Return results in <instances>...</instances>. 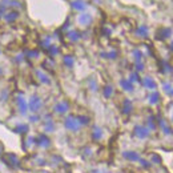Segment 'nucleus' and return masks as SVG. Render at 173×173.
Here are the masks:
<instances>
[{"instance_id": "30", "label": "nucleus", "mask_w": 173, "mask_h": 173, "mask_svg": "<svg viewBox=\"0 0 173 173\" xmlns=\"http://www.w3.org/2000/svg\"><path fill=\"white\" fill-rule=\"evenodd\" d=\"M27 55H28V57H36V56H39V52L38 51H28Z\"/></svg>"}, {"instance_id": "8", "label": "nucleus", "mask_w": 173, "mask_h": 173, "mask_svg": "<svg viewBox=\"0 0 173 173\" xmlns=\"http://www.w3.org/2000/svg\"><path fill=\"white\" fill-rule=\"evenodd\" d=\"M171 33H172V29L171 28H160L158 31H157V39L160 40H165V39H168L169 36H171Z\"/></svg>"}, {"instance_id": "11", "label": "nucleus", "mask_w": 173, "mask_h": 173, "mask_svg": "<svg viewBox=\"0 0 173 173\" xmlns=\"http://www.w3.org/2000/svg\"><path fill=\"white\" fill-rule=\"evenodd\" d=\"M18 16H19L18 11H11V12H8L4 15V20L7 23H13L16 19H18Z\"/></svg>"}, {"instance_id": "19", "label": "nucleus", "mask_w": 173, "mask_h": 173, "mask_svg": "<svg viewBox=\"0 0 173 173\" xmlns=\"http://www.w3.org/2000/svg\"><path fill=\"white\" fill-rule=\"evenodd\" d=\"M63 63L65 64V67H68V68H71V67H73V63H75V60H73L72 56L67 55L64 56V59H63Z\"/></svg>"}, {"instance_id": "14", "label": "nucleus", "mask_w": 173, "mask_h": 173, "mask_svg": "<svg viewBox=\"0 0 173 173\" xmlns=\"http://www.w3.org/2000/svg\"><path fill=\"white\" fill-rule=\"evenodd\" d=\"M120 85L122 86V88L125 89V91H128V92H132L133 91V84L129 80H126V79H122L121 81H120Z\"/></svg>"}, {"instance_id": "29", "label": "nucleus", "mask_w": 173, "mask_h": 173, "mask_svg": "<svg viewBox=\"0 0 173 173\" xmlns=\"http://www.w3.org/2000/svg\"><path fill=\"white\" fill-rule=\"evenodd\" d=\"M164 91H165L166 93H169V95H172V91H173L172 85L168 84V83H165V84H164Z\"/></svg>"}, {"instance_id": "20", "label": "nucleus", "mask_w": 173, "mask_h": 173, "mask_svg": "<svg viewBox=\"0 0 173 173\" xmlns=\"http://www.w3.org/2000/svg\"><path fill=\"white\" fill-rule=\"evenodd\" d=\"M36 75H38V77H39V80L41 83H44V84H49V79H48V76L47 75H44L41 71H38L36 72Z\"/></svg>"}, {"instance_id": "13", "label": "nucleus", "mask_w": 173, "mask_h": 173, "mask_svg": "<svg viewBox=\"0 0 173 173\" xmlns=\"http://www.w3.org/2000/svg\"><path fill=\"white\" fill-rule=\"evenodd\" d=\"M136 35L140 36V38H146L148 36V27L146 25H140L137 29H136Z\"/></svg>"}, {"instance_id": "34", "label": "nucleus", "mask_w": 173, "mask_h": 173, "mask_svg": "<svg viewBox=\"0 0 173 173\" xmlns=\"http://www.w3.org/2000/svg\"><path fill=\"white\" fill-rule=\"evenodd\" d=\"M169 48H171V51H172V52H173V41H172V43H171V45H169Z\"/></svg>"}, {"instance_id": "27", "label": "nucleus", "mask_w": 173, "mask_h": 173, "mask_svg": "<svg viewBox=\"0 0 173 173\" xmlns=\"http://www.w3.org/2000/svg\"><path fill=\"white\" fill-rule=\"evenodd\" d=\"M116 56H117V52H116V51H112V52H109V53H103V57L116 59Z\"/></svg>"}, {"instance_id": "28", "label": "nucleus", "mask_w": 173, "mask_h": 173, "mask_svg": "<svg viewBox=\"0 0 173 173\" xmlns=\"http://www.w3.org/2000/svg\"><path fill=\"white\" fill-rule=\"evenodd\" d=\"M129 81H131V83H133V81H140V77H139V73H137V72L132 73V75H131V79H129Z\"/></svg>"}, {"instance_id": "21", "label": "nucleus", "mask_w": 173, "mask_h": 173, "mask_svg": "<svg viewBox=\"0 0 173 173\" xmlns=\"http://www.w3.org/2000/svg\"><path fill=\"white\" fill-rule=\"evenodd\" d=\"M47 52H48L49 56H56V55L59 53V48H57L56 45H52V44H51V45L48 47V48H47Z\"/></svg>"}, {"instance_id": "10", "label": "nucleus", "mask_w": 173, "mask_h": 173, "mask_svg": "<svg viewBox=\"0 0 173 173\" xmlns=\"http://www.w3.org/2000/svg\"><path fill=\"white\" fill-rule=\"evenodd\" d=\"M71 5H72L73 9H76V11H84L85 7H86L85 2H83V0H75V2L71 3Z\"/></svg>"}, {"instance_id": "26", "label": "nucleus", "mask_w": 173, "mask_h": 173, "mask_svg": "<svg viewBox=\"0 0 173 173\" xmlns=\"http://www.w3.org/2000/svg\"><path fill=\"white\" fill-rule=\"evenodd\" d=\"M112 93H113V88H112V86H109V85L105 86V88H104V96H105V97H106V99L111 97Z\"/></svg>"}, {"instance_id": "24", "label": "nucleus", "mask_w": 173, "mask_h": 173, "mask_svg": "<svg viewBox=\"0 0 173 173\" xmlns=\"http://www.w3.org/2000/svg\"><path fill=\"white\" fill-rule=\"evenodd\" d=\"M133 56H135L136 63H141V59H142L141 51H139V49H135V51H133Z\"/></svg>"}, {"instance_id": "5", "label": "nucleus", "mask_w": 173, "mask_h": 173, "mask_svg": "<svg viewBox=\"0 0 173 173\" xmlns=\"http://www.w3.org/2000/svg\"><path fill=\"white\" fill-rule=\"evenodd\" d=\"M35 144L39 145V146H41V148H47V146L51 145V140L47 137L45 135H40V136H38V139H36Z\"/></svg>"}, {"instance_id": "18", "label": "nucleus", "mask_w": 173, "mask_h": 173, "mask_svg": "<svg viewBox=\"0 0 173 173\" xmlns=\"http://www.w3.org/2000/svg\"><path fill=\"white\" fill-rule=\"evenodd\" d=\"M67 36H68L72 41H77V40H80V38H81V35H80L79 32H76V31H69Z\"/></svg>"}, {"instance_id": "3", "label": "nucleus", "mask_w": 173, "mask_h": 173, "mask_svg": "<svg viewBox=\"0 0 173 173\" xmlns=\"http://www.w3.org/2000/svg\"><path fill=\"white\" fill-rule=\"evenodd\" d=\"M16 104H18V108H19L20 113H21V115H25L27 111H28V105H27L25 99L21 95H19L18 97H16Z\"/></svg>"}, {"instance_id": "17", "label": "nucleus", "mask_w": 173, "mask_h": 173, "mask_svg": "<svg viewBox=\"0 0 173 173\" xmlns=\"http://www.w3.org/2000/svg\"><path fill=\"white\" fill-rule=\"evenodd\" d=\"M103 137V131L100 128H93V132H92V139L95 140V141H97V140H100Z\"/></svg>"}, {"instance_id": "16", "label": "nucleus", "mask_w": 173, "mask_h": 173, "mask_svg": "<svg viewBox=\"0 0 173 173\" xmlns=\"http://www.w3.org/2000/svg\"><path fill=\"white\" fill-rule=\"evenodd\" d=\"M15 132L19 133V135H24V133L28 132V125L27 124H19L15 126Z\"/></svg>"}, {"instance_id": "36", "label": "nucleus", "mask_w": 173, "mask_h": 173, "mask_svg": "<svg viewBox=\"0 0 173 173\" xmlns=\"http://www.w3.org/2000/svg\"><path fill=\"white\" fill-rule=\"evenodd\" d=\"M0 153H2V149H0Z\"/></svg>"}, {"instance_id": "32", "label": "nucleus", "mask_w": 173, "mask_h": 173, "mask_svg": "<svg viewBox=\"0 0 173 173\" xmlns=\"http://www.w3.org/2000/svg\"><path fill=\"white\" fill-rule=\"evenodd\" d=\"M39 116H32V117H31V121L32 122H36V121H39Z\"/></svg>"}, {"instance_id": "12", "label": "nucleus", "mask_w": 173, "mask_h": 173, "mask_svg": "<svg viewBox=\"0 0 173 173\" xmlns=\"http://www.w3.org/2000/svg\"><path fill=\"white\" fill-rule=\"evenodd\" d=\"M124 157L126 160H129V161H137V160H140V156H139V153L137 152H132V151H129V152H125L124 155Z\"/></svg>"}, {"instance_id": "1", "label": "nucleus", "mask_w": 173, "mask_h": 173, "mask_svg": "<svg viewBox=\"0 0 173 173\" xmlns=\"http://www.w3.org/2000/svg\"><path fill=\"white\" fill-rule=\"evenodd\" d=\"M64 125H65V128L68 129V131H71V132H77L79 128L81 126L77 121V117H75V116H69V117H67L65 121H64Z\"/></svg>"}, {"instance_id": "23", "label": "nucleus", "mask_w": 173, "mask_h": 173, "mask_svg": "<svg viewBox=\"0 0 173 173\" xmlns=\"http://www.w3.org/2000/svg\"><path fill=\"white\" fill-rule=\"evenodd\" d=\"M158 100H160L158 92H153L151 95V97H149V103H151V104H156V103H158Z\"/></svg>"}, {"instance_id": "4", "label": "nucleus", "mask_w": 173, "mask_h": 173, "mask_svg": "<svg viewBox=\"0 0 173 173\" xmlns=\"http://www.w3.org/2000/svg\"><path fill=\"white\" fill-rule=\"evenodd\" d=\"M135 136L139 139H146L149 136V129L145 128V126H141V125H137L135 128Z\"/></svg>"}, {"instance_id": "7", "label": "nucleus", "mask_w": 173, "mask_h": 173, "mask_svg": "<svg viewBox=\"0 0 173 173\" xmlns=\"http://www.w3.org/2000/svg\"><path fill=\"white\" fill-rule=\"evenodd\" d=\"M79 23L81 25H84V27H86V25H89L92 23V16L89 15V13H81V15L79 16Z\"/></svg>"}, {"instance_id": "33", "label": "nucleus", "mask_w": 173, "mask_h": 173, "mask_svg": "<svg viewBox=\"0 0 173 173\" xmlns=\"http://www.w3.org/2000/svg\"><path fill=\"white\" fill-rule=\"evenodd\" d=\"M5 12V7L3 5V4H0V15H2V13H4Z\"/></svg>"}, {"instance_id": "25", "label": "nucleus", "mask_w": 173, "mask_h": 173, "mask_svg": "<svg viewBox=\"0 0 173 173\" xmlns=\"http://www.w3.org/2000/svg\"><path fill=\"white\" fill-rule=\"evenodd\" d=\"M77 121L80 125H86V124H89V117H86V116H79Z\"/></svg>"}, {"instance_id": "6", "label": "nucleus", "mask_w": 173, "mask_h": 173, "mask_svg": "<svg viewBox=\"0 0 173 173\" xmlns=\"http://www.w3.org/2000/svg\"><path fill=\"white\" fill-rule=\"evenodd\" d=\"M68 109H69L68 101H60L55 105V112L56 113H65Z\"/></svg>"}, {"instance_id": "22", "label": "nucleus", "mask_w": 173, "mask_h": 173, "mask_svg": "<svg viewBox=\"0 0 173 173\" xmlns=\"http://www.w3.org/2000/svg\"><path fill=\"white\" fill-rule=\"evenodd\" d=\"M44 129H45V132H53L55 131V124H53L52 120H47Z\"/></svg>"}, {"instance_id": "2", "label": "nucleus", "mask_w": 173, "mask_h": 173, "mask_svg": "<svg viewBox=\"0 0 173 173\" xmlns=\"http://www.w3.org/2000/svg\"><path fill=\"white\" fill-rule=\"evenodd\" d=\"M41 100H40L39 96H32L31 100H29L28 103V108L31 109L32 112H38L40 111V108H41Z\"/></svg>"}, {"instance_id": "31", "label": "nucleus", "mask_w": 173, "mask_h": 173, "mask_svg": "<svg viewBox=\"0 0 173 173\" xmlns=\"http://www.w3.org/2000/svg\"><path fill=\"white\" fill-rule=\"evenodd\" d=\"M136 69H137V71H142V69H144L142 63H136Z\"/></svg>"}, {"instance_id": "35", "label": "nucleus", "mask_w": 173, "mask_h": 173, "mask_svg": "<svg viewBox=\"0 0 173 173\" xmlns=\"http://www.w3.org/2000/svg\"><path fill=\"white\" fill-rule=\"evenodd\" d=\"M172 121H173V115H172Z\"/></svg>"}, {"instance_id": "9", "label": "nucleus", "mask_w": 173, "mask_h": 173, "mask_svg": "<svg viewBox=\"0 0 173 173\" xmlns=\"http://www.w3.org/2000/svg\"><path fill=\"white\" fill-rule=\"evenodd\" d=\"M142 85L148 89H156V86H157L156 81L152 77H149V76L148 77H144V80H142Z\"/></svg>"}, {"instance_id": "37", "label": "nucleus", "mask_w": 173, "mask_h": 173, "mask_svg": "<svg viewBox=\"0 0 173 173\" xmlns=\"http://www.w3.org/2000/svg\"><path fill=\"white\" fill-rule=\"evenodd\" d=\"M172 95H173V91H172Z\"/></svg>"}, {"instance_id": "15", "label": "nucleus", "mask_w": 173, "mask_h": 173, "mask_svg": "<svg viewBox=\"0 0 173 173\" xmlns=\"http://www.w3.org/2000/svg\"><path fill=\"white\" fill-rule=\"evenodd\" d=\"M122 112L125 113V115H129V113L132 112V103L131 100H124V103H122Z\"/></svg>"}]
</instances>
